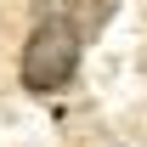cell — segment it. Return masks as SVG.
<instances>
[{
  "instance_id": "obj_1",
  "label": "cell",
  "mask_w": 147,
  "mask_h": 147,
  "mask_svg": "<svg viewBox=\"0 0 147 147\" xmlns=\"http://www.w3.org/2000/svg\"><path fill=\"white\" fill-rule=\"evenodd\" d=\"M79 57H85V34H79L74 11H62V6L40 11V23L28 28L23 57H17V79H23V91H34V96H57V91H68L74 74H79Z\"/></svg>"
},
{
  "instance_id": "obj_2",
  "label": "cell",
  "mask_w": 147,
  "mask_h": 147,
  "mask_svg": "<svg viewBox=\"0 0 147 147\" xmlns=\"http://www.w3.org/2000/svg\"><path fill=\"white\" fill-rule=\"evenodd\" d=\"M79 6H85V11H74V23H79V34H85V40L102 34V28H108V17L119 11V0H79Z\"/></svg>"
}]
</instances>
